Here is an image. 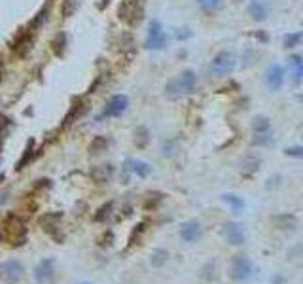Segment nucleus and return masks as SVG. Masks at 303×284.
<instances>
[{"instance_id": "1", "label": "nucleus", "mask_w": 303, "mask_h": 284, "mask_svg": "<svg viewBox=\"0 0 303 284\" xmlns=\"http://www.w3.org/2000/svg\"><path fill=\"white\" fill-rule=\"evenodd\" d=\"M25 235V222L21 220L19 214H8L0 222V241L8 242V245H23Z\"/></svg>"}, {"instance_id": "2", "label": "nucleus", "mask_w": 303, "mask_h": 284, "mask_svg": "<svg viewBox=\"0 0 303 284\" xmlns=\"http://www.w3.org/2000/svg\"><path fill=\"white\" fill-rule=\"evenodd\" d=\"M197 86V76L193 70H184L165 86V95L169 99H180L184 95H192Z\"/></svg>"}, {"instance_id": "3", "label": "nucleus", "mask_w": 303, "mask_h": 284, "mask_svg": "<svg viewBox=\"0 0 303 284\" xmlns=\"http://www.w3.org/2000/svg\"><path fill=\"white\" fill-rule=\"evenodd\" d=\"M118 19L125 25L138 27L144 19V2L143 0H122L118 6Z\"/></svg>"}, {"instance_id": "4", "label": "nucleus", "mask_w": 303, "mask_h": 284, "mask_svg": "<svg viewBox=\"0 0 303 284\" xmlns=\"http://www.w3.org/2000/svg\"><path fill=\"white\" fill-rule=\"evenodd\" d=\"M237 67V59L231 51H220L211 63V72L216 78H228L233 74V70Z\"/></svg>"}, {"instance_id": "5", "label": "nucleus", "mask_w": 303, "mask_h": 284, "mask_svg": "<svg viewBox=\"0 0 303 284\" xmlns=\"http://www.w3.org/2000/svg\"><path fill=\"white\" fill-rule=\"evenodd\" d=\"M169 44V36L165 34L163 27H161L159 19H152L148 27V36H146V48L148 50H163Z\"/></svg>"}, {"instance_id": "6", "label": "nucleus", "mask_w": 303, "mask_h": 284, "mask_svg": "<svg viewBox=\"0 0 303 284\" xmlns=\"http://www.w3.org/2000/svg\"><path fill=\"white\" fill-rule=\"evenodd\" d=\"M25 275V266L19 259H6L0 263V277L8 284L19 282Z\"/></svg>"}, {"instance_id": "7", "label": "nucleus", "mask_w": 303, "mask_h": 284, "mask_svg": "<svg viewBox=\"0 0 303 284\" xmlns=\"http://www.w3.org/2000/svg\"><path fill=\"white\" fill-rule=\"evenodd\" d=\"M254 273L252 259L245 256V254H237L235 258L231 259V277L235 280H248Z\"/></svg>"}, {"instance_id": "8", "label": "nucleus", "mask_w": 303, "mask_h": 284, "mask_svg": "<svg viewBox=\"0 0 303 284\" xmlns=\"http://www.w3.org/2000/svg\"><path fill=\"white\" fill-rule=\"evenodd\" d=\"M32 42H34V31L27 29V31H21L15 36L12 44V51L15 57H25L29 51L32 50Z\"/></svg>"}, {"instance_id": "9", "label": "nucleus", "mask_w": 303, "mask_h": 284, "mask_svg": "<svg viewBox=\"0 0 303 284\" xmlns=\"http://www.w3.org/2000/svg\"><path fill=\"white\" fill-rule=\"evenodd\" d=\"M127 106H129V99H127L125 95H116V97H112V99L106 103L100 117H118L127 110Z\"/></svg>"}, {"instance_id": "10", "label": "nucleus", "mask_w": 303, "mask_h": 284, "mask_svg": "<svg viewBox=\"0 0 303 284\" xmlns=\"http://www.w3.org/2000/svg\"><path fill=\"white\" fill-rule=\"evenodd\" d=\"M32 275H34V280L40 284L51 280L53 275H55V259L46 258V259H42V261H38V266L34 267V273H32Z\"/></svg>"}, {"instance_id": "11", "label": "nucleus", "mask_w": 303, "mask_h": 284, "mask_svg": "<svg viewBox=\"0 0 303 284\" xmlns=\"http://www.w3.org/2000/svg\"><path fill=\"white\" fill-rule=\"evenodd\" d=\"M224 237L229 245L241 247L245 242V229L239 222H226L224 224Z\"/></svg>"}, {"instance_id": "12", "label": "nucleus", "mask_w": 303, "mask_h": 284, "mask_svg": "<svg viewBox=\"0 0 303 284\" xmlns=\"http://www.w3.org/2000/svg\"><path fill=\"white\" fill-rule=\"evenodd\" d=\"M180 239L184 242H195L201 239V235H203V228H201V224L197 220H188L180 226Z\"/></svg>"}, {"instance_id": "13", "label": "nucleus", "mask_w": 303, "mask_h": 284, "mask_svg": "<svg viewBox=\"0 0 303 284\" xmlns=\"http://www.w3.org/2000/svg\"><path fill=\"white\" fill-rule=\"evenodd\" d=\"M87 112H89V100L86 99H76L74 105L70 106V110H68V114L65 116V127H68V125H72L74 121H80L82 117L86 116Z\"/></svg>"}, {"instance_id": "14", "label": "nucleus", "mask_w": 303, "mask_h": 284, "mask_svg": "<svg viewBox=\"0 0 303 284\" xmlns=\"http://www.w3.org/2000/svg\"><path fill=\"white\" fill-rule=\"evenodd\" d=\"M61 220H63L61 212H50V214H46V216L40 218V226L44 228V231H48L51 237H55L57 241H59V239H61V237H59Z\"/></svg>"}, {"instance_id": "15", "label": "nucleus", "mask_w": 303, "mask_h": 284, "mask_svg": "<svg viewBox=\"0 0 303 284\" xmlns=\"http://www.w3.org/2000/svg\"><path fill=\"white\" fill-rule=\"evenodd\" d=\"M266 84L273 91L280 89L282 84H285V68L280 67V65H271L266 70Z\"/></svg>"}, {"instance_id": "16", "label": "nucleus", "mask_w": 303, "mask_h": 284, "mask_svg": "<svg viewBox=\"0 0 303 284\" xmlns=\"http://www.w3.org/2000/svg\"><path fill=\"white\" fill-rule=\"evenodd\" d=\"M125 178H127V174L133 173L136 174L138 178H146L150 173H152V165L146 163V161H140V159H127L125 161Z\"/></svg>"}, {"instance_id": "17", "label": "nucleus", "mask_w": 303, "mask_h": 284, "mask_svg": "<svg viewBox=\"0 0 303 284\" xmlns=\"http://www.w3.org/2000/svg\"><path fill=\"white\" fill-rule=\"evenodd\" d=\"M273 224H275L277 229H280V231H292V229L297 228V216L296 214H290V212L277 214V216L273 218Z\"/></svg>"}, {"instance_id": "18", "label": "nucleus", "mask_w": 303, "mask_h": 284, "mask_svg": "<svg viewBox=\"0 0 303 284\" xmlns=\"http://www.w3.org/2000/svg\"><path fill=\"white\" fill-rule=\"evenodd\" d=\"M91 178L97 182V184H106L110 182L112 176H114V167L112 165H99V167L91 169Z\"/></svg>"}, {"instance_id": "19", "label": "nucleus", "mask_w": 303, "mask_h": 284, "mask_svg": "<svg viewBox=\"0 0 303 284\" xmlns=\"http://www.w3.org/2000/svg\"><path fill=\"white\" fill-rule=\"evenodd\" d=\"M248 15L254 19V21H266L267 19V6L260 0H252L248 4Z\"/></svg>"}, {"instance_id": "20", "label": "nucleus", "mask_w": 303, "mask_h": 284, "mask_svg": "<svg viewBox=\"0 0 303 284\" xmlns=\"http://www.w3.org/2000/svg\"><path fill=\"white\" fill-rule=\"evenodd\" d=\"M110 146V140H108V136H95L89 144V154L91 155H99L103 152H106Z\"/></svg>"}, {"instance_id": "21", "label": "nucleus", "mask_w": 303, "mask_h": 284, "mask_svg": "<svg viewBox=\"0 0 303 284\" xmlns=\"http://www.w3.org/2000/svg\"><path fill=\"white\" fill-rule=\"evenodd\" d=\"M252 131L254 135H260V133H269L271 131V121L266 116H256L252 119Z\"/></svg>"}, {"instance_id": "22", "label": "nucleus", "mask_w": 303, "mask_h": 284, "mask_svg": "<svg viewBox=\"0 0 303 284\" xmlns=\"http://www.w3.org/2000/svg\"><path fill=\"white\" fill-rule=\"evenodd\" d=\"M67 42H68V38H67V34H65V32H59V34H55L53 42H51V48H53V53H55L57 57L65 55V50H67Z\"/></svg>"}, {"instance_id": "23", "label": "nucleus", "mask_w": 303, "mask_h": 284, "mask_svg": "<svg viewBox=\"0 0 303 284\" xmlns=\"http://www.w3.org/2000/svg\"><path fill=\"white\" fill-rule=\"evenodd\" d=\"M82 6V0H63V6H61V13L63 17H72L76 12H78V8Z\"/></svg>"}, {"instance_id": "24", "label": "nucleus", "mask_w": 303, "mask_h": 284, "mask_svg": "<svg viewBox=\"0 0 303 284\" xmlns=\"http://www.w3.org/2000/svg\"><path fill=\"white\" fill-rule=\"evenodd\" d=\"M32 157H34V140H29V142H27L25 152H23V157L19 159L17 167H15V169H17V171H21V169H25V165H27V163H31Z\"/></svg>"}, {"instance_id": "25", "label": "nucleus", "mask_w": 303, "mask_h": 284, "mask_svg": "<svg viewBox=\"0 0 303 284\" xmlns=\"http://www.w3.org/2000/svg\"><path fill=\"white\" fill-rule=\"evenodd\" d=\"M169 259V252L167 250H163V248H155L152 256H150V261H152V266L155 267H161L163 263H167Z\"/></svg>"}, {"instance_id": "26", "label": "nucleus", "mask_w": 303, "mask_h": 284, "mask_svg": "<svg viewBox=\"0 0 303 284\" xmlns=\"http://www.w3.org/2000/svg\"><path fill=\"white\" fill-rule=\"evenodd\" d=\"M222 199L231 207V209L235 210V212L245 209V201H243V197H239V195H235V193H226V195H222Z\"/></svg>"}, {"instance_id": "27", "label": "nucleus", "mask_w": 303, "mask_h": 284, "mask_svg": "<svg viewBox=\"0 0 303 284\" xmlns=\"http://www.w3.org/2000/svg\"><path fill=\"white\" fill-rule=\"evenodd\" d=\"M150 140V133L146 127H136L135 129V144L136 148H144Z\"/></svg>"}, {"instance_id": "28", "label": "nucleus", "mask_w": 303, "mask_h": 284, "mask_svg": "<svg viewBox=\"0 0 303 284\" xmlns=\"http://www.w3.org/2000/svg\"><path fill=\"white\" fill-rule=\"evenodd\" d=\"M299 42H301V32H290V34H286L285 40H282L286 50H292V48L299 46Z\"/></svg>"}, {"instance_id": "29", "label": "nucleus", "mask_w": 303, "mask_h": 284, "mask_svg": "<svg viewBox=\"0 0 303 284\" xmlns=\"http://www.w3.org/2000/svg\"><path fill=\"white\" fill-rule=\"evenodd\" d=\"M133 46H135V40L131 36L129 32H122L119 34V50L122 51H131L133 50Z\"/></svg>"}, {"instance_id": "30", "label": "nucleus", "mask_w": 303, "mask_h": 284, "mask_svg": "<svg viewBox=\"0 0 303 284\" xmlns=\"http://www.w3.org/2000/svg\"><path fill=\"white\" fill-rule=\"evenodd\" d=\"M271 142H273L271 131H269V133H260V135H254V138H252L254 146H267V144H271Z\"/></svg>"}, {"instance_id": "31", "label": "nucleus", "mask_w": 303, "mask_h": 284, "mask_svg": "<svg viewBox=\"0 0 303 284\" xmlns=\"http://www.w3.org/2000/svg\"><path fill=\"white\" fill-rule=\"evenodd\" d=\"M197 4L205 12H214V10L222 6V0H197Z\"/></svg>"}, {"instance_id": "32", "label": "nucleus", "mask_w": 303, "mask_h": 284, "mask_svg": "<svg viewBox=\"0 0 303 284\" xmlns=\"http://www.w3.org/2000/svg\"><path fill=\"white\" fill-rule=\"evenodd\" d=\"M258 165H260V159H254V157L247 159L245 163H243V174L250 176L252 173H256V171H258Z\"/></svg>"}, {"instance_id": "33", "label": "nucleus", "mask_w": 303, "mask_h": 284, "mask_svg": "<svg viewBox=\"0 0 303 284\" xmlns=\"http://www.w3.org/2000/svg\"><path fill=\"white\" fill-rule=\"evenodd\" d=\"M112 209H114V203H112V201H110V203L103 205V207L99 209V212L95 214V220H97V222H103V220H105L106 216H110Z\"/></svg>"}, {"instance_id": "34", "label": "nucleus", "mask_w": 303, "mask_h": 284, "mask_svg": "<svg viewBox=\"0 0 303 284\" xmlns=\"http://www.w3.org/2000/svg\"><path fill=\"white\" fill-rule=\"evenodd\" d=\"M10 117H6L4 114H0V142H2V138H4V135L8 133V127H10Z\"/></svg>"}, {"instance_id": "35", "label": "nucleus", "mask_w": 303, "mask_h": 284, "mask_svg": "<svg viewBox=\"0 0 303 284\" xmlns=\"http://www.w3.org/2000/svg\"><path fill=\"white\" fill-rule=\"evenodd\" d=\"M285 154L286 155H290V157H303V148L301 146H292V148H286L285 150Z\"/></svg>"}, {"instance_id": "36", "label": "nucleus", "mask_w": 303, "mask_h": 284, "mask_svg": "<svg viewBox=\"0 0 303 284\" xmlns=\"http://www.w3.org/2000/svg\"><path fill=\"white\" fill-rule=\"evenodd\" d=\"M192 36H193V32L190 31L188 27H184V29H178V31H176V38H178V40H188V38H192Z\"/></svg>"}, {"instance_id": "37", "label": "nucleus", "mask_w": 303, "mask_h": 284, "mask_svg": "<svg viewBox=\"0 0 303 284\" xmlns=\"http://www.w3.org/2000/svg\"><path fill=\"white\" fill-rule=\"evenodd\" d=\"M256 38H260L261 42H267V34H264V32H258V34H256Z\"/></svg>"}, {"instance_id": "38", "label": "nucleus", "mask_w": 303, "mask_h": 284, "mask_svg": "<svg viewBox=\"0 0 303 284\" xmlns=\"http://www.w3.org/2000/svg\"><path fill=\"white\" fill-rule=\"evenodd\" d=\"M2 180H4V174H2V173H0V182H2Z\"/></svg>"}, {"instance_id": "39", "label": "nucleus", "mask_w": 303, "mask_h": 284, "mask_svg": "<svg viewBox=\"0 0 303 284\" xmlns=\"http://www.w3.org/2000/svg\"><path fill=\"white\" fill-rule=\"evenodd\" d=\"M84 284H87V282H84Z\"/></svg>"}]
</instances>
